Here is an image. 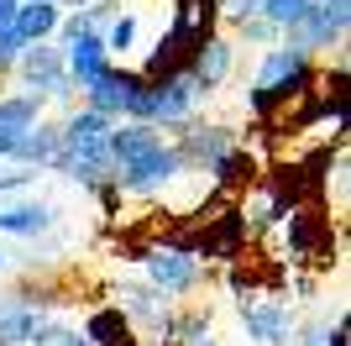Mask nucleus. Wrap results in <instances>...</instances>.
I'll list each match as a JSON object with an SVG mask.
<instances>
[{
  "mask_svg": "<svg viewBox=\"0 0 351 346\" xmlns=\"http://www.w3.org/2000/svg\"><path fill=\"white\" fill-rule=\"evenodd\" d=\"M315 73H320L315 58H299L283 43L267 47V53L257 58V73H252V89H247V111H252V121H257V131L273 126V121L315 84Z\"/></svg>",
  "mask_w": 351,
  "mask_h": 346,
  "instance_id": "f257e3e1",
  "label": "nucleus"
},
{
  "mask_svg": "<svg viewBox=\"0 0 351 346\" xmlns=\"http://www.w3.org/2000/svg\"><path fill=\"white\" fill-rule=\"evenodd\" d=\"M283 246H289V268H325L336 262L341 242H336V216L330 205H299L283 216Z\"/></svg>",
  "mask_w": 351,
  "mask_h": 346,
  "instance_id": "f03ea898",
  "label": "nucleus"
},
{
  "mask_svg": "<svg viewBox=\"0 0 351 346\" xmlns=\"http://www.w3.org/2000/svg\"><path fill=\"white\" fill-rule=\"evenodd\" d=\"M346 27H351V0H309L304 16H299V27H289L278 43L293 47L299 58H315V63H320V53L346 43Z\"/></svg>",
  "mask_w": 351,
  "mask_h": 346,
  "instance_id": "7ed1b4c3",
  "label": "nucleus"
},
{
  "mask_svg": "<svg viewBox=\"0 0 351 346\" xmlns=\"http://www.w3.org/2000/svg\"><path fill=\"white\" fill-rule=\"evenodd\" d=\"M11 73L21 79V89L37 95L43 105H73V79H69V69H63L58 43H32V47H21V58H16Z\"/></svg>",
  "mask_w": 351,
  "mask_h": 346,
  "instance_id": "20e7f679",
  "label": "nucleus"
},
{
  "mask_svg": "<svg viewBox=\"0 0 351 346\" xmlns=\"http://www.w3.org/2000/svg\"><path fill=\"white\" fill-rule=\"evenodd\" d=\"M168 142H173L178 163L189 173H210L241 137H236V126H226V121H199V115H194V121H184L178 131H168Z\"/></svg>",
  "mask_w": 351,
  "mask_h": 346,
  "instance_id": "39448f33",
  "label": "nucleus"
},
{
  "mask_svg": "<svg viewBox=\"0 0 351 346\" xmlns=\"http://www.w3.org/2000/svg\"><path fill=\"white\" fill-rule=\"evenodd\" d=\"M116 310L132 320L136 336H152L158 346L173 341V315H178V310H173V299H162L147 278H132V284L116 288Z\"/></svg>",
  "mask_w": 351,
  "mask_h": 346,
  "instance_id": "423d86ee",
  "label": "nucleus"
},
{
  "mask_svg": "<svg viewBox=\"0 0 351 346\" xmlns=\"http://www.w3.org/2000/svg\"><path fill=\"white\" fill-rule=\"evenodd\" d=\"M168 152V131L147 126V121H116L110 126V142H105V158H110V173L116 178H132L142 173L152 158Z\"/></svg>",
  "mask_w": 351,
  "mask_h": 346,
  "instance_id": "0eeeda50",
  "label": "nucleus"
},
{
  "mask_svg": "<svg viewBox=\"0 0 351 346\" xmlns=\"http://www.w3.org/2000/svg\"><path fill=\"white\" fill-rule=\"evenodd\" d=\"M142 268H147V284L158 288L162 299H184V294H194L205 284V262L178 252V246H162V242H152L142 252Z\"/></svg>",
  "mask_w": 351,
  "mask_h": 346,
  "instance_id": "6e6552de",
  "label": "nucleus"
},
{
  "mask_svg": "<svg viewBox=\"0 0 351 346\" xmlns=\"http://www.w3.org/2000/svg\"><path fill=\"white\" fill-rule=\"evenodd\" d=\"M142 84H147V79L132 69V63H110V69H105L89 89H79V95H84V111L105 115V121H126V105L136 100V89H142Z\"/></svg>",
  "mask_w": 351,
  "mask_h": 346,
  "instance_id": "1a4fd4ad",
  "label": "nucleus"
},
{
  "mask_svg": "<svg viewBox=\"0 0 351 346\" xmlns=\"http://www.w3.org/2000/svg\"><path fill=\"white\" fill-rule=\"evenodd\" d=\"M241 325H247L252 346H289L293 331H299V315H293V304H283V299L252 294V299H241Z\"/></svg>",
  "mask_w": 351,
  "mask_h": 346,
  "instance_id": "9d476101",
  "label": "nucleus"
},
{
  "mask_svg": "<svg viewBox=\"0 0 351 346\" xmlns=\"http://www.w3.org/2000/svg\"><path fill=\"white\" fill-rule=\"evenodd\" d=\"M199 84H194L189 73H168V79H158L152 84V126L158 131H178L184 121H194L199 115Z\"/></svg>",
  "mask_w": 351,
  "mask_h": 346,
  "instance_id": "9b49d317",
  "label": "nucleus"
},
{
  "mask_svg": "<svg viewBox=\"0 0 351 346\" xmlns=\"http://www.w3.org/2000/svg\"><path fill=\"white\" fill-rule=\"evenodd\" d=\"M263 168H267V163L257 158V152H252L247 142H236L231 152H226V158H220L215 168L205 173V178L215 184V194H220V200H247L252 189L263 184Z\"/></svg>",
  "mask_w": 351,
  "mask_h": 346,
  "instance_id": "f8f14e48",
  "label": "nucleus"
},
{
  "mask_svg": "<svg viewBox=\"0 0 351 346\" xmlns=\"http://www.w3.org/2000/svg\"><path fill=\"white\" fill-rule=\"evenodd\" d=\"M110 126H116V121H105V115L84 111V105H73V111L58 121V131H63V158H105Z\"/></svg>",
  "mask_w": 351,
  "mask_h": 346,
  "instance_id": "ddd939ff",
  "label": "nucleus"
},
{
  "mask_svg": "<svg viewBox=\"0 0 351 346\" xmlns=\"http://www.w3.org/2000/svg\"><path fill=\"white\" fill-rule=\"evenodd\" d=\"M58 152H63V131H58V121H47V115L11 142V163L16 168H32V173H53Z\"/></svg>",
  "mask_w": 351,
  "mask_h": 346,
  "instance_id": "4468645a",
  "label": "nucleus"
},
{
  "mask_svg": "<svg viewBox=\"0 0 351 346\" xmlns=\"http://www.w3.org/2000/svg\"><path fill=\"white\" fill-rule=\"evenodd\" d=\"M231 73H236V43L226 37V32H215V37L199 43V53L189 58V79L199 84V95H215Z\"/></svg>",
  "mask_w": 351,
  "mask_h": 346,
  "instance_id": "2eb2a0df",
  "label": "nucleus"
},
{
  "mask_svg": "<svg viewBox=\"0 0 351 346\" xmlns=\"http://www.w3.org/2000/svg\"><path fill=\"white\" fill-rule=\"evenodd\" d=\"M43 320H47V310L37 299H27V288L5 294L0 299V346H32V336H37Z\"/></svg>",
  "mask_w": 351,
  "mask_h": 346,
  "instance_id": "dca6fc26",
  "label": "nucleus"
},
{
  "mask_svg": "<svg viewBox=\"0 0 351 346\" xmlns=\"http://www.w3.org/2000/svg\"><path fill=\"white\" fill-rule=\"evenodd\" d=\"M58 226V205L47 200H16L0 205V236H21V242H37L43 231Z\"/></svg>",
  "mask_w": 351,
  "mask_h": 346,
  "instance_id": "f3484780",
  "label": "nucleus"
},
{
  "mask_svg": "<svg viewBox=\"0 0 351 346\" xmlns=\"http://www.w3.org/2000/svg\"><path fill=\"white\" fill-rule=\"evenodd\" d=\"M100 43H105V58H110V63H126L136 47H147L142 43V11H136V5H116L110 21L100 27Z\"/></svg>",
  "mask_w": 351,
  "mask_h": 346,
  "instance_id": "a211bd4d",
  "label": "nucleus"
},
{
  "mask_svg": "<svg viewBox=\"0 0 351 346\" xmlns=\"http://www.w3.org/2000/svg\"><path fill=\"white\" fill-rule=\"evenodd\" d=\"M79 331H84L89 346H142V336L132 331V320L121 315L116 304H95V310L84 315V325H79Z\"/></svg>",
  "mask_w": 351,
  "mask_h": 346,
  "instance_id": "6ab92c4d",
  "label": "nucleus"
},
{
  "mask_svg": "<svg viewBox=\"0 0 351 346\" xmlns=\"http://www.w3.org/2000/svg\"><path fill=\"white\" fill-rule=\"evenodd\" d=\"M58 21H63V11L53 0H27V5H16L11 32L32 47V43H53V37H58Z\"/></svg>",
  "mask_w": 351,
  "mask_h": 346,
  "instance_id": "aec40b11",
  "label": "nucleus"
},
{
  "mask_svg": "<svg viewBox=\"0 0 351 346\" xmlns=\"http://www.w3.org/2000/svg\"><path fill=\"white\" fill-rule=\"evenodd\" d=\"M47 105L37 100V95H27V89H11V95H0V142H16L27 126H37L43 121Z\"/></svg>",
  "mask_w": 351,
  "mask_h": 346,
  "instance_id": "412c9836",
  "label": "nucleus"
},
{
  "mask_svg": "<svg viewBox=\"0 0 351 346\" xmlns=\"http://www.w3.org/2000/svg\"><path fill=\"white\" fill-rule=\"evenodd\" d=\"M32 346H89V341H84V331H79V325L43 320V325H37V336H32Z\"/></svg>",
  "mask_w": 351,
  "mask_h": 346,
  "instance_id": "4be33fe9",
  "label": "nucleus"
},
{
  "mask_svg": "<svg viewBox=\"0 0 351 346\" xmlns=\"http://www.w3.org/2000/svg\"><path fill=\"white\" fill-rule=\"evenodd\" d=\"M304 5H309V0H263V21H273V27H278V37H283L289 27H299Z\"/></svg>",
  "mask_w": 351,
  "mask_h": 346,
  "instance_id": "5701e85b",
  "label": "nucleus"
},
{
  "mask_svg": "<svg viewBox=\"0 0 351 346\" xmlns=\"http://www.w3.org/2000/svg\"><path fill=\"white\" fill-rule=\"evenodd\" d=\"M236 37H241V43L247 47H278V27H273V21H263V16H252V21H241V27H231Z\"/></svg>",
  "mask_w": 351,
  "mask_h": 346,
  "instance_id": "b1692460",
  "label": "nucleus"
},
{
  "mask_svg": "<svg viewBox=\"0 0 351 346\" xmlns=\"http://www.w3.org/2000/svg\"><path fill=\"white\" fill-rule=\"evenodd\" d=\"M37 184V173L32 168H16V163H0V194H16V189Z\"/></svg>",
  "mask_w": 351,
  "mask_h": 346,
  "instance_id": "393cba45",
  "label": "nucleus"
},
{
  "mask_svg": "<svg viewBox=\"0 0 351 346\" xmlns=\"http://www.w3.org/2000/svg\"><path fill=\"white\" fill-rule=\"evenodd\" d=\"M21 37H16V32H0V79H5V73L16 69V58H21Z\"/></svg>",
  "mask_w": 351,
  "mask_h": 346,
  "instance_id": "a878e982",
  "label": "nucleus"
},
{
  "mask_svg": "<svg viewBox=\"0 0 351 346\" xmlns=\"http://www.w3.org/2000/svg\"><path fill=\"white\" fill-rule=\"evenodd\" d=\"M16 5H21V0H0V32H11V21H16Z\"/></svg>",
  "mask_w": 351,
  "mask_h": 346,
  "instance_id": "bb28decb",
  "label": "nucleus"
},
{
  "mask_svg": "<svg viewBox=\"0 0 351 346\" xmlns=\"http://www.w3.org/2000/svg\"><path fill=\"white\" fill-rule=\"evenodd\" d=\"M53 5H58V11L69 16V11H84V5H95V0H53Z\"/></svg>",
  "mask_w": 351,
  "mask_h": 346,
  "instance_id": "cd10ccee",
  "label": "nucleus"
},
{
  "mask_svg": "<svg viewBox=\"0 0 351 346\" xmlns=\"http://www.w3.org/2000/svg\"><path fill=\"white\" fill-rule=\"evenodd\" d=\"M5 268H11V257H5V252H0V273H5Z\"/></svg>",
  "mask_w": 351,
  "mask_h": 346,
  "instance_id": "c85d7f7f",
  "label": "nucleus"
},
{
  "mask_svg": "<svg viewBox=\"0 0 351 346\" xmlns=\"http://www.w3.org/2000/svg\"><path fill=\"white\" fill-rule=\"evenodd\" d=\"M21 5H27V0H21Z\"/></svg>",
  "mask_w": 351,
  "mask_h": 346,
  "instance_id": "c756f323",
  "label": "nucleus"
}]
</instances>
